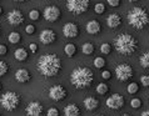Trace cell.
<instances>
[{"instance_id":"20","label":"cell","mask_w":149,"mask_h":116,"mask_svg":"<svg viewBox=\"0 0 149 116\" xmlns=\"http://www.w3.org/2000/svg\"><path fill=\"white\" fill-rule=\"evenodd\" d=\"M14 56L18 61H25L28 59V51L25 49H16L14 52Z\"/></svg>"},{"instance_id":"36","label":"cell","mask_w":149,"mask_h":116,"mask_svg":"<svg viewBox=\"0 0 149 116\" xmlns=\"http://www.w3.org/2000/svg\"><path fill=\"white\" fill-rule=\"evenodd\" d=\"M107 3H108L110 6H114V8L120 5V0H107Z\"/></svg>"},{"instance_id":"11","label":"cell","mask_w":149,"mask_h":116,"mask_svg":"<svg viewBox=\"0 0 149 116\" xmlns=\"http://www.w3.org/2000/svg\"><path fill=\"white\" fill-rule=\"evenodd\" d=\"M6 20H8V23L10 24V25H20V24H23L24 23V15L23 13L20 10L18 9H15V10H11L9 11V13L6 14Z\"/></svg>"},{"instance_id":"32","label":"cell","mask_w":149,"mask_h":116,"mask_svg":"<svg viewBox=\"0 0 149 116\" xmlns=\"http://www.w3.org/2000/svg\"><path fill=\"white\" fill-rule=\"evenodd\" d=\"M29 18H30V20L36 21V20H39V18H40V13L38 10H31L30 13H29Z\"/></svg>"},{"instance_id":"35","label":"cell","mask_w":149,"mask_h":116,"mask_svg":"<svg viewBox=\"0 0 149 116\" xmlns=\"http://www.w3.org/2000/svg\"><path fill=\"white\" fill-rule=\"evenodd\" d=\"M25 31H26V34L33 35L35 32V26L34 25H26L25 26Z\"/></svg>"},{"instance_id":"17","label":"cell","mask_w":149,"mask_h":116,"mask_svg":"<svg viewBox=\"0 0 149 116\" xmlns=\"http://www.w3.org/2000/svg\"><path fill=\"white\" fill-rule=\"evenodd\" d=\"M84 107L88 111H95L99 107V100L95 99L94 96H88L84 99Z\"/></svg>"},{"instance_id":"19","label":"cell","mask_w":149,"mask_h":116,"mask_svg":"<svg viewBox=\"0 0 149 116\" xmlns=\"http://www.w3.org/2000/svg\"><path fill=\"white\" fill-rule=\"evenodd\" d=\"M65 116H80V109L75 104H69L64 109Z\"/></svg>"},{"instance_id":"29","label":"cell","mask_w":149,"mask_h":116,"mask_svg":"<svg viewBox=\"0 0 149 116\" xmlns=\"http://www.w3.org/2000/svg\"><path fill=\"white\" fill-rule=\"evenodd\" d=\"M94 11L97 14L99 15H102V14H104L105 13V5L103 3H98V4H95V6H94Z\"/></svg>"},{"instance_id":"37","label":"cell","mask_w":149,"mask_h":116,"mask_svg":"<svg viewBox=\"0 0 149 116\" xmlns=\"http://www.w3.org/2000/svg\"><path fill=\"white\" fill-rule=\"evenodd\" d=\"M102 77L104 79V80H109V79L111 77V74H110V71H108V70H104V71L102 72Z\"/></svg>"},{"instance_id":"45","label":"cell","mask_w":149,"mask_h":116,"mask_svg":"<svg viewBox=\"0 0 149 116\" xmlns=\"http://www.w3.org/2000/svg\"><path fill=\"white\" fill-rule=\"evenodd\" d=\"M0 90H1V84H0Z\"/></svg>"},{"instance_id":"9","label":"cell","mask_w":149,"mask_h":116,"mask_svg":"<svg viewBox=\"0 0 149 116\" xmlns=\"http://www.w3.org/2000/svg\"><path fill=\"white\" fill-rule=\"evenodd\" d=\"M67 95H68L67 90L61 85H53L49 89V97L54 101H63L67 97Z\"/></svg>"},{"instance_id":"33","label":"cell","mask_w":149,"mask_h":116,"mask_svg":"<svg viewBox=\"0 0 149 116\" xmlns=\"http://www.w3.org/2000/svg\"><path fill=\"white\" fill-rule=\"evenodd\" d=\"M140 82H142L143 86L149 88V75H142L140 76Z\"/></svg>"},{"instance_id":"8","label":"cell","mask_w":149,"mask_h":116,"mask_svg":"<svg viewBox=\"0 0 149 116\" xmlns=\"http://www.w3.org/2000/svg\"><path fill=\"white\" fill-rule=\"evenodd\" d=\"M61 11L58 6L55 5H49L44 9V19L49 23H55L60 19Z\"/></svg>"},{"instance_id":"7","label":"cell","mask_w":149,"mask_h":116,"mask_svg":"<svg viewBox=\"0 0 149 116\" xmlns=\"http://www.w3.org/2000/svg\"><path fill=\"white\" fill-rule=\"evenodd\" d=\"M134 75V71H133V68L127 64V63H123V64H119L117 68H115V76L119 81H128L130 80Z\"/></svg>"},{"instance_id":"47","label":"cell","mask_w":149,"mask_h":116,"mask_svg":"<svg viewBox=\"0 0 149 116\" xmlns=\"http://www.w3.org/2000/svg\"><path fill=\"white\" fill-rule=\"evenodd\" d=\"M0 116H1V115H0Z\"/></svg>"},{"instance_id":"3","label":"cell","mask_w":149,"mask_h":116,"mask_svg":"<svg viewBox=\"0 0 149 116\" xmlns=\"http://www.w3.org/2000/svg\"><path fill=\"white\" fill-rule=\"evenodd\" d=\"M114 48L122 55H132L138 49V40L133 35L123 32L114 40Z\"/></svg>"},{"instance_id":"27","label":"cell","mask_w":149,"mask_h":116,"mask_svg":"<svg viewBox=\"0 0 149 116\" xmlns=\"http://www.w3.org/2000/svg\"><path fill=\"white\" fill-rule=\"evenodd\" d=\"M127 91L129 94L134 95V94H136L139 91V85L136 84V82H130V84L128 85V88H127Z\"/></svg>"},{"instance_id":"41","label":"cell","mask_w":149,"mask_h":116,"mask_svg":"<svg viewBox=\"0 0 149 116\" xmlns=\"http://www.w3.org/2000/svg\"><path fill=\"white\" fill-rule=\"evenodd\" d=\"M14 1H16V3H24V1H26V0H14Z\"/></svg>"},{"instance_id":"26","label":"cell","mask_w":149,"mask_h":116,"mask_svg":"<svg viewBox=\"0 0 149 116\" xmlns=\"http://www.w3.org/2000/svg\"><path fill=\"white\" fill-rule=\"evenodd\" d=\"M105 65H107V61H105L104 57L97 56V57L94 59V66H95L97 69H103Z\"/></svg>"},{"instance_id":"28","label":"cell","mask_w":149,"mask_h":116,"mask_svg":"<svg viewBox=\"0 0 149 116\" xmlns=\"http://www.w3.org/2000/svg\"><path fill=\"white\" fill-rule=\"evenodd\" d=\"M8 71H9V65H8L5 61L0 60V77L4 76V75H6Z\"/></svg>"},{"instance_id":"4","label":"cell","mask_w":149,"mask_h":116,"mask_svg":"<svg viewBox=\"0 0 149 116\" xmlns=\"http://www.w3.org/2000/svg\"><path fill=\"white\" fill-rule=\"evenodd\" d=\"M128 23L136 30H143L149 25V13L144 8L135 6L128 13Z\"/></svg>"},{"instance_id":"22","label":"cell","mask_w":149,"mask_h":116,"mask_svg":"<svg viewBox=\"0 0 149 116\" xmlns=\"http://www.w3.org/2000/svg\"><path fill=\"white\" fill-rule=\"evenodd\" d=\"M139 64L143 69H149V51L142 54V56L139 57Z\"/></svg>"},{"instance_id":"15","label":"cell","mask_w":149,"mask_h":116,"mask_svg":"<svg viewBox=\"0 0 149 116\" xmlns=\"http://www.w3.org/2000/svg\"><path fill=\"white\" fill-rule=\"evenodd\" d=\"M30 79H31V75H30V72H29L26 69H19V70H16V72H15V80L18 81V82H20V84H25V82H28Z\"/></svg>"},{"instance_id":"42","label":"cell","mask_w":149,"mask_h":116,"mask_svg":"<svg viewBox=\"0 0 149 116\" xmlns=\"http://www.w3.org/2000/svg\"><path fill=\"white\" fill-rule=\"evenodd\" d=\"M128 1H129V3H136L138 0H128Z\"/></svg>"},{"instance_id":"21","label":"cell","mask_w":149,"mask_h":116,"mask_svg":"<svg viewBox=\"0 0 149 116\" xmlns=\"http://www.w3.org/2000/svg\"><path fill=\"white\" fill-rule=\"evenodd\" d=\"M64 52H65V55H67V56L73 57V56L77 54V46H75L74 44L69 43V44H67V45L64 46Z\"/></svg>"},{"instance_id":"13","label":"cell","mask_w":149,"mask_h":116,"mask_svg":"<svg viewBox=\"0 0 149 116\" xmlns=\"http://www.w3.org/2000/svg\"><path fill=\"white\" fill-rule=\"evenodd\" d=\"M79 26L77 25L75 23H67V24H64V26H63V34L65 38H69V39H72V38H77L78 35H79Z\"/></svg>"},{"instance_id":"30","label":"cell","mask_w":149,"mask_h":116,"mask_svg":"<svg viewBox=\"0 0 149 116\" xmlns=\"http://www.w3.org/2000/svg\"><path fill=\"white\" fill-rule=\"evenodd\" d=\"M142 105H143V102H142V100H140V99H138V97H135V99H133V100L130 101V106L133 107V109H140V107H142Z\"/></svg>"},{"instance_id":"39","label":"cell","mask_w":149,"mask_h":116,"mask_svg":"<svg viewBox=\"0 0 149 116\" xmlns=\"http://www.w3.org/2000/svg\"><path fill=\"white\" fill-rule=\"evenodd\" d=\"M8 54V48L5 45H0V55H6Z\"/></svg>"},{"instance_id":"14","label":"cell","mask_w":149,"mask_h":116,"mask_svg":"<svg viewBox=\"0 0 149 116\" xmlns=\"http://www.w3.org/2000/svg\"><path fill=\"white\" fill-rule=\"evenodd\" d=\"M39 39L41 41V44L44 45H50L53 43H55L56 40V34L54 30H52V29H45L40 32L39 35Z\"/></svg>"},{"instance_id":"44","label":"cell","mask_w":149,"mask_h":116,"mask_svg":"<svg viewBox=\"0 0 149 116\" xmlns=\"http://www.w3.org/2000/svg\"><path fill=\"white\" fill-rule=\"evenodd\" d=\"M122 116H132V115H129V114H123Z\"/></svg>"},{"instance_id":"10","label":"cell","mask_w":149,"mask_h":116,"mask_svg":"<svg viewBox=\"0 0 149 116\" xmlns=\"http://www.w3.org/2000/svg\"><path fill=\"white\" fill-rule=\"evenodd\" d=\"M105 104H107V106H108L109 109H111V110H120V109H123L125 101H124L123 95L113 94L111 96H109L108 99H107Z\"/></svg>"},{"instance_id":"2","label":"cell","mask_w":149,"mask_h":116,"mask_svg":"<svg viewBox=\"0 0 149 116\" xmlns=\"http://www.w3.org/2000/svg\"><path fill=\"white\" fill-rule=\"evenodd\" d=\"M94 81L93 70L86 66H78L70 74V82L79 90L88 89Z\"/></svg>"},{"instance_id":"16","label":"cell","mask_w":149,"mask_h":116,"mask_svg":"<svg viewBox=\"0 0 149 116\" xmlns=\"http://www.w3.org/2000/svg\"><path fill=\"white\" fill-rule=\"evenodd\" d=\"M107 25H108V28L110 29H117L122 25V18L120 15L118 14H110L108 18H107Z\"/></svg>"},{"instance_id":"1","label":"cell","mask_w":149,"mask_h":116,"mask_svg":"<svg viewBox=\"0 0 149 116\" xmlns=\"http://www.w3.org/2000/svg\"><path fill=\"white\" fill-rule=\"evenodd\" d=\"M38 71L45 77H53L58 75L61 70V59L56 54H45L39 57Z\"/></svg>"},{"instance_id":"25","label":"cell","mask_w":149,"mask_h":116,"mask_svg":"<svg viewBox=\"0 0 149 116\" xmlns=\"http://www.w3.org/2000/svg\"><path fill=\"white\" fill-rule=\"evenodd\" d=\"M108 91H109V86L105 82H100V84L97 85V93L99 95H105Z\"/></svg>"},{"instance_id":"40","label":"cell","mask_w":149,"mask_h":116,"mask_svg":"<svg viewBox=\"0 0 149 116\" xmlns=\"http://www.w3.org/2000/svg\"><path fill=\"white\" fill-rule=\"evenodd\" d=\"M140 116H149V110H147V111H143L142 115H140Z\"/></svg>"},{"instance_id":"6","label":"cell","mask_w":149,"mask_h":116,"mask_svg":"<svg viewBox=\"0 0 149 116\" xmlns=\"http://www.w3.org/2000/svg\"><path fill=\"white\" fill-rule=\"evenodd\" d=\"M90 0H67V9L74 15L84 14L89 9Z\"/></svg>"},{"instance_id":"38","label":"cell","mask_w":149,"mask_h":116,"mask_svg":"<svg viewBox=\"0 0 149 116\" xmlns=\"http://www.w3.org/2000/svg\"><path fill=\"white\" fill-rule=\"evenodd\" d=\"M29 49H30V51L33 54H35L36 51H38V45H36L35 43H31L30 45H29Z\"/></svg>"},{"instance_id":"43","label":"cell","mask_w":149,"mask_h":116,"mask_svg":"<svg viewBox=\"0 0 149 116\" xmlns=\"http://www.w3.org/2000/svg\"><path fill=\"white\" fill-rule=\"evenodd\" d=\"M1 14H3V8L0 6V15H1Z\"/></svg>"},{"instance_id":"24","label":"cell","mask_w":149,"mask_h":116,"mask_svg":"<svg viewBox=\"0 0 149 116\" xmlns=\"http://www.w3.org/2000/svg\"><path fill=\"white\" fill-rule=\"evenodd\" d=\"M8 40H9L11 44H18V43H20V40H22V36H20L19 32L13 31L9 34V36H8Z\"/></svg>"},{"instance_id":"31","label":"cell","mask_w":149,"mask_h":116,"mask_svg":"<svg viewBox=\"0 0 149 116\" xmlns=\"http://www.w3.org/2000/svg\"><path fill=\"white\" fill-rule=\"evenodd\" d=\"M100 51L104 54V55H108V54L111 52V46L108 44V43H104V44H102V46H100Z\"/></svg>"},{"instance_id":"5","label":"cell","mask_w":149,"mask_h":116,"mask_svg":"<svg viewBox=\"0 0 149 116\" xmlns=\"http://www.w3.org/2000/svg\"><path fill=\"white\" fill-rule=\"evenodd\" d=\"M20 95L15 91H8V93L3 94V96L0 97V104L5 110L8 111H14L16 107L20 105Z\"/></svg>"},{"instance_id":"18","label":"cell","mask_w":149,"mask_h":116,"mask_svg":"<svg viewBox=\"0 0 149 116\" xmlns=\"http://www.w3.org/2000/svg\"><path fill=\"white\" fill-rule=\"evenodd\" d=\"M100 30H102V25L97 20H90V21L86 24V32L90 35H97L100 32Z\"/></svg>"},{"instance_id":"46","label":"cell","mask_w":149,"mask_h":116,"mask_svg":"<svg viewBox=\"0 0 149 116\" xmlns=\"http://www.w3.org/2000/svg\"><path fill=\"white\" fill-rule=\"evenodd\" d=\"M99 116H104V115H99Z\"/></svg>"},{"instance_id":"12","label":"cell","mask_w":149,"mask_h":116,"mask_svg":"<svg viewBox=\"0 0 149 116\" xmlns=\"http://www.w3.org/2000/svg\"><path fill=\"white\" fill-rule=\"evenodd\" d=\"M26 116H41L43 114V105L39 101H31L29 102L25 107Z\"/></svg>"},{"instance_id":"34","label":"cell","mask_w":149,"mask_h":116,"mask_svg":"<svg viewBox=\"0 0 149 116\" xmlns=\"http://www.w3.org/2000/svg\"><path fill=\"white\" fill-rule=\"evenodd\" d=\"M47 116H59V110L56 107H50L47 113Z\"/></svg>"},{"instance_id":"23","label":"cell","mask_w":149,"mask_h":116,"mask_svg":"<svg viewBox=\"0 0 149 116\" xmlns=\"http://www.w3.org/2000/svg\"><path fill=\"white\" fill-rule=\"evenodd\" d=\"M94 45L92 43H85L84 45L81 46V51L84 55H92V54L94 52Z\"/></svg>"}]
</instances>
